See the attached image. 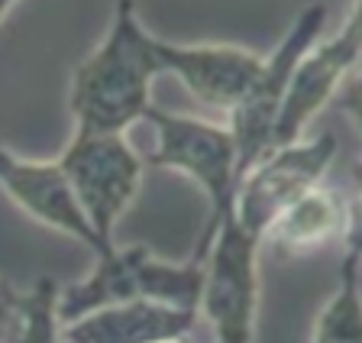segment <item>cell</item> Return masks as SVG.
Wrapping results in <instances>:
<instances>
[{"instance_id":"1","label":"cell","mask_w":362,"mask_h":343,"mask_svg":"<svg viewBox=\"0 0 362 343\" xmlns=\"http://www.w3.org/2000/svg\"><path fill=\"white\" fill-rule=\"evenodd\" d=\"M156 36L136 13V0H117L100 46L78 62L68 88L75 133H127L152 107V81L162 75Z\"/></svg>"},{"instance_id":"2","label":"cell","mask_w":362,"mask_h":343,"mask_svg":"<svg viewBox=\"0 0 362 343\" xmlns=\"http://www.w3.org/2000/svg\"><path fill=\"white\" fill-rule=\"evenodd\" d=\"M59 165L104 252H110L117 246L113 230L143 188L146 159L127 143V133H75L59 156Z\"/></svg>"},{"instance_id":"3","label":"cell","mask_w":362,"mask_h":343,"mask_svg":"<svg viewBox=\"0 0 362 343\" xmlns=\"http://www.w3.org/2000/svg\"><path fill=\"white\" fill-rule=\"evenodd\" d=\"M211 250L204 272L201 318L214 327V343H252L259 311V246L233 211L207 221Z\"/></svg>"},{"instance_id":"4","label":"cell","mask_w":362,"mask_h":343,"mask_svg":"<svg viewBox=\"0 0 362 343\" xmlns=\"http://www.w3.org/2000/svg\"><path fill=\"white\" fill-rule=\"evenodd\" d=\"M146 120L156 130V149L146 156V165L191 178L211 198V217L230 211L240 185V156L230 127L191 114H172L158 104L146 110Z\"/></svg>"},{"instance_id":"5","label":"cell","mask_w":362,"mask_h":343,"mask_svg":"<svg viewBox=\"0 0 362 343\" xmlns=\"http://www.w3.org/2000/svg\"><path fill=\"white\" fill-rule=\"evenodd\" d=\"M327 13H330L327 4H308L291 23L288 36L269 55H262V71H259L252 91L226 114V127L233 133L236 156H240V178L262 156L272 153V133H275V120L285 104L291 71L304 59V52L324 36Z\"/></svg>"},{"instance_id":"6","label":"cell","mask_w":362,"mask_h":343,"mask_svg":"<svg viewBox=\"0 0 362 343\" xmlns=\"http://www.w3.org/2000/svg\"><path fill=\"white\" fill-rule=\"evenodd\" d=\"M333 159H337L333 133H320L314 139H298L291 146L272 149L240 178L230 211L252 237L265 243V233L281 217V211L294 204L304 191L324 182Z\"/></svg>"},{"instance_id":"7","label":"cell","mask_w":362,"mask_h":343,"mask_svg":"<svg viewBox=\"0 0 362 343\" xmlns=\"http://www.w3.org/2000/svg\"><path fill=\"white\" fill-rule=\"evenodd\" d=\"M156 59L162 75H175L194 100L207 110L230 114L256 84L262 55L223 42H168L156 39Z\"/></svg>"},{"instance_id":"8","label":"cell","mask_w":362,"mask_h":343,"mask_svg":"<svg viewBox=\"0 0 362 343\" xmlns=\"http://www.w3.org/2000/svg\"><path fill=\"white\" fill-rule=\"evenodd\" d=\"M0 188L36 223L90 246L98 256L104 252V246H100L94 227L84 217L81 204L75 198V188L68 182L65 168L59 165V159L55 162L23 159V156L0 146Z\"/></svg>"},{"instance_id":"9","label":"cell","mask_w":362,"mask_h":343,"mask_svg":"<svg viewBox=\"0 0 362 343\" xmlns=\"http://www.w3.org/2000/svg\"><path fill=\"white\" fill-rule=\"evenodd\" d=\"M359 59V46L343 30L330 39H317L291 71L285 104H281L275 133H272V149H281V146L304 139L310 120L337 98L339 84L349 78V71Z\"/></svg>"},{"instance_id":"10","label":"cell","mask_w":362,"mask_h":343,"mask_svg":"<svg viewBox=\"0 0 362 343\" xmlns=\"http://www.w3.org/2000/svg\"><path fill=\"white\" fill-rule=\"evenodd\" d=\"M201 311L158 305L149 298H133L107 305L62 324L65 343H162L178 340L194 330Z\"/></svg>"},{"instance_id":"11","label":"cell","mask_w":362,"mask_h":343,"mask_svg":"<svg viewBox=\"0 0 362 343\" xmlns=\"http://www.w3.org/2000/svg\"><path fill=\"white\" fill-rule=\"evenodd\" d=\"M346 233H349L346 204L339 201V194H333L320 182L281 211V217L269 227L265 240L281 252H314L330 246L333 240H346Z\"/></svg>"},{"instance_id":"12","label":"cell","mask_w":362,"mask_h":343,"mask_svg":"<svg viewBox=\"0 0 362 343\" xmlns=\"http://www.w3.org/2000/svg\"><path fill=\"white\" fill-rule=\"evenodd\" d=\"M359 252H343L337 291L327 298L314 324L310 343H362V289H359Z\"/></svg>"},{"instance_id":"13","label":"cell","mask_w":362,"mask_h":343,"mask_svg":"<svg viewBox=\"0 0 362 343\" xmlns=\"http://www.w3.org/2000/svg\"><path fill=\"white\" fill-rule=\"evenodd\" d=\"M7 343H65L62 337V318H59V289L52 279L33 285V291L13 298L10 311Z\"/></svg>"},{"instance_id":"14","label":"cell","mask_w":362,"mask_h":343,"mask_svg":"<svg viewBox=\"0 0 362 343\" xmlns=\"http://www.w3.org/2000/svg\"><path fill=\"white\" fill-rule=\"evenodd\" d=\"M333 100H337L339 110L356 123V130L362 133V69L356 71L353 78H346V81L339 84V91H337Z\"/></svg>"},{"instance_id":"15","label":"cell","mask_w":362,"mask_h":343,"mask_svg":"<svg viewBox=\"0 0 362 343\" xmlns=\"http://www.w3.org/2000/svg\"><path fill=\"white\" fill-rule=\"evenodd\" d=\"M353 175H356V207L349 211V233H346V246H349V250L359 252V246H362V159L356 162Z\"/></svg>"},{"instance_id":"16","label":"cell","mask_w":362,"mask_h":343,"mask_svg":"<svg viewBox=\"0 0 362 343\" xmlns=\"http://www.w3.org/2000/svg\"><path fill=\"white\" fill-rule=\"evenodd\" d=\"M343 33L353 39L362 52V0H353V7H349V13H346V23H343Z\"/></svg>"},{"instance_id":"17","label":"cell","mask_w":362,"mask_h":343,"mask_svg":"<svg viewBox=\"0 0 362 343\" xmlns=\"http://www.w3.org/2000/svg\"><path fill=\"white\" fill-rule=\"evenodd\" d=\"M13 298H16V291H10L7 285H0V334H4V327H7V320H10V311H13Z\"/></svg>"},{"instance_id":"18","label":"cell","mask_w":362,"mask_h":343,"mask_svg":"<svg viewBox=\"0 0 362 343\" xmlns=\"http://www.w3.org/2000/svg\"><path fill=\"white\" fill-rule=\"evenodd\" d=\"M13 4H16V0H0V20H4V16L13 10Z\"/></svg>"},{"instance_id":"19","label":"cell","mask_w":362,"mask_h":343,"mask_svg":"<svg viewBox=\"0 0 362 343\" xmlns=\"http://www.w3.org/2000/svg\"><path fill=\"white\" fill-rule=\"evenodd\" d=\"M162 343H191L188 337H178V340H162Z\"/></svg>"},{"instance_id":"20","label":"cell","mask_w":362,"mask_h":343,"mask_svg":"<svg viewBox=\"0 0 362 343\" xmlns=\"http://www.w3.org/2000/svg\"><path fill=\"white\" fill-rule=\"evenodd\" d=\"M359 260H362V246H359Z\"/></svg>"}]
</instances>
